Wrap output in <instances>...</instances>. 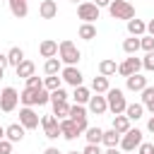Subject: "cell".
Here are the masks:
<instances>
[{
    "instance_id": "1",
    "label": "cell",
    "mask_w": 154,
    "mask_h": 154,
    "mask_svg": "<svg viewBox=\"0 0 154 154\" xmlns=\"http://www.w3.org/2000/svg\"><path fill=\"white\" fill-rule=\"evenodd\" d=\"M58 58H60L63 65H77V63L82 60V53H79V48H77L70 38H63V41L58 43Z\"/></svg>"
},
{
    "instance_id": "2",
    "label": "cell",
    "mask_w": 154,
    "mask_h": 154,
    "mask_svg": "<svg viewBox=\"0 0 154 154\" xmlns=\"http://www.w3.org/2000/svg\"><path fill=\"white\" fill-rule=\"evenodd\" d=\"M106 103H108V111L113 113V116H120V113H125V106H128V101H125V94H123V89H108L106 91Z\"/></svg>"
},
{
    "instance_id": "3",
    "label": "cell",
    "mask_w": 154,
    "mask_h": 154,
    "mask_svg": "<svg viewBox=\"0 0 154 154\" xmlns=\"http://www.w3.org/2000/svg\"><path fill=\"white\" fill-rule=\"evenodd\" d=\"M108 12H111L113 19H125V22H130V19L135 17V7H132L128 0H111Z\"/></svg>"
},
{
    "instance_id": "4",
    "label": "cell",
    "mask_w": 154,
    "mask_h": 154,
    "mask_svg": "<svg viewBox=\"0 0 154 154\" xmlns=\"http://www.w3.org/2000/svg\"><path fill=\"white\" fill-rule=\"evenodd\" d=\"M19 103V91L14 87H5L0 89V111L2 113H12Z\"/></svg>"
},
{
    "instance_id": "5",
    "label": "cell",
    "mask_w": 154,
    "mask_h": 154,
    "mask_svg": "<svg viewBox=\"0 0 154 154\" xmlns=\"http://www.w3.org/2000/svg\"><path fill=\"white\" fill-rule=\"evenodd\" d=\"M142 142H144L142 140V130H137V128H130L125 135H120V149L123 152H135Z\"/></svg>"
},
{
    "instance_id": "6",
    "label": "cell",
    "mask_w": 154,
    "mask_h": 154,
    "mask_svg": "<svg viewBox=\"0 0 154 154\" xmlns=\"http://www.w3.org/2000/svg\"><path fill=\"white\" fill-rule=\"evenodd\" d=\"M38 125L43 128V135H46L48 140H58V137H60V120H58L53 113L41 116V123H38Z\"/></svg>"
},
{
    "instance_id": "7",
    "label": "cell",
    "mask_w": 154,
    "mask_h": 154,
    "mask_svg": "<svg viewBox=\"0 0 154 154\" xmlns=\"http://www.w3.org/2000/svg\"><path fill=\"white\" fill-rule=\"evenodd\" d=\"M77 17L82 19V24H94V22L99 19V7H96L94 2L82 0V2L77 5Z\"/></svg>"
},
{
    "instance_id": "8",
    "label": "cell",
    "mask_w": 154,
    "mask_h": 154,
    "mask_svg": "<svg viewBox=\"0 0 154 154\" xmlns=\"http://www.w3.org/2000/svg\"><path fill=\"white\" fill-rule=\"evenodd\" d=\"M77 128H79V132H84L87 128H89V123H87V118H89V111L84 108V106H79V103H72L70 106V116H67Z\"/></svg>"
},
{
    "instance_id": "9",
    "label": "cell",
    "mask_w": 154,
    "mask_h": 154,
    "mask_svg": "<svg viewBox=\"0 0 154 154\" xmlns=\"http://www.w3.org/2000/svg\"><path fill=\"white\" fill-rule=\"evenodd\" d=\"M140 70H142V58H137V55H128V58L118 65V75H120V77L137 75Z\"/></svg>"
},
{
    "instance_id": "10",
    "label": "cell",
    "mask_w": 154,
    "mask_h": 154,
    "mask_svg": "<svg viewBox=\"0 0 154 154\" xmlns=\"http://www.w3.org/2000/svg\"><path fill=\"white\" fill-rule=\"evenodd\" d=\"M60 79H63L65 84H70V87H82L84 75L79 72V67H77V65H65V67L60 70Z\"/></svg>"
},
{
    "instance_id": "11",
    "label": "cell",
    "mask_w": 154,
    "mask_h": 154,
    "mask_svg": "<svg viewBox=\"0 0 154 154\" xmlns=\"http://www.w3.org/2000/svg\"><path fill=\"white\" fill-rule=\"evenodd\" d=\"M38 123H41V118H38V113L34 108H29V106L19 108V125L24 130H34V128H38Z\"/></svg>"
},
{
    "instance_id": "12",
    "label": "cell",
    "mask_w": 154,
    "mask_h": 154,
    "mask_svg": "<svg viewBox=\"0 0 154 154\" xmlns=\"http://www.w3.org/2000/svg\"><path fill=\"white\" fill-rule=\"evenodd\" d=\"M87 111H89V113H94V116H103V113L108 111L106 96H103V94H94V96L89 99V103H87Z\"/></svg>"
},
{
    "instance_id": "13",
    "label": "cell",
    "mask_w": 154,
    "mask_h": 154,
    "mask_svg": "<svg viewBox=\"0 0 154 154\" xmlns=\"http://www.w3.org/2000/svg\"><path fill=\"white\" fill-rule=\"evenodd\" d=\"M79 135H82V132H79V128H77L70 118H63V120H60V137H65V140H70V142H72V140H77Z\"/></svg>"
},
{
    "instance_id": "14",
    "label": "cell",
    "mask_w": 154,
    "mask_h": 154,
    "mask_svg": "<svg viewBox=\"0 0 154 154\" xmlns=\"http://www.w3.org/2000/svg\"><path fill=\"white\" fill-rule=\"evenodd\" d=\"M38 53H41V58H58V41H53V38H43L41 43H38Z\"/></svg>"
},
{
    "instance_id": "15",
    "label": "cell",
    "mask_w": 154,
    "mask_h": 154,
    "mask_svg": "<svg viewBox=\"0 0 154 154\" xmlns=\"http://www.w3.org/2000/svg\"><path fill=\"white\" fill-rule=\"evenodd\" d=\"M38 14H41V19H53V17H58V2H55V0H41Z\"/></svg>"
},
{
    "instance_id": "16",
    "label": "cell",
    "mask_w": 154,
    "mask_h": 154,
    "mask_svg": "<svg viewBox=\"0 0 154 154\" xmlns=\"http://www.w3.org/2000/svg\"><path fill=\"white\" fill-rule=\"evenodd\" d=\"M24 132H26V130H24L19 123H12V125L5 128V140H10L12 144H14V142H22V140H24Z\"/></svg>"
},
{
    "instance_id": "17",
    "label": "cell",
    "mask_w": 154,
    "mask_h": 154,
    "mask_svg": "<svg viewBox=\"0 0 154 154\" xmlns=\"http://www.w3.org/2000/svg\"><path fill=\"white\" fill-rule=\"evenodd\" d=\"M7 5H10L12 17H17V19H24V17L29 14V5H26V0H7Z\"/></svg>"
},
{
    "instance_id": "18",
    "label": "cell",
    "mask_w": 154,
    "mask_h": 154,
    "mask_svg": "<svg viewBox=\"0 0 154 154\" xmlns=\"http://www.w3.org/2000/svg\"><path fill=\"white\" fill-rule=\"evenodd\" d=\"M125 87L130 89V91H142L144 87H147V77L144 75H130V77H125Z\"/></svg>"
},
{
    "instance_id": "19",
    "label": "cell",
    "mask_w": 154,
    "mask_h": 154,
    "mask_svg": "<svg viewBox=\"0 0 154 154\" xmlns=\"http://www.w3.org/2000/svg\"><path fill=\"white\" fill-rule=\"evenodd\" d=\"M128 34L140 38V36H144V34H147V24H144L142 19H135V17H132V19L128 22Z\"/></svg>"
},
{
    "instance_id": "20",
    "label": "cell",
    "mask_w": 154,
    "mask_h": 154,
    "mask_svg": "<svg viewBox=\"0 0 154 154\" xmlns=\"http://www.w3.org/2000/svg\"><path fill=\"white\" fill-rule=\"evenodd\" d=\"M72 99H75V103H79V106H84V103H89V99H91V89L89 87H75V91H72Z\"/></svg>"
},
{
    "instance_id": "21",
    "label": "cell",
    "mask_w": 154,
    "mask_h": 154,
    "mask_svg": "<svg viewBox=\"0 0 154 154\" xmlns=\"http://www.w3.org/2000/svg\"><path fill=\"white\" fill-rule=\"evenodd\" d=\"M140 94H142V101L140 103L144 106V111H149L154 116V87H144Z\"/></svg>"
},
{
    "instance_id": "22",
    "label": "cell",
    "mask_w": 154,
    "mask_h": 154,
    "mask_svg": "<svg viewBox=\"0 0 154 154\" xmlns=\"http://www.w3.org/2000/svg\"><path fill=\"white\" fill-rule=\"evenodd\" d=\"M34 70H36V65H34L31 60H26V58H24V60H22V63H19V65L14 67V72H17V77H22V79H26V77H31V75H34Z\"/></svg>"
},
{
    "instance_id": "23",
    "label": "cell",
    "mask_w": 154,
    "mask_h": 154,
    "mask_svg": "<svg viewBox=\"0 0 154 154\" xmlns=\"http://www.w3.org/2000/svg\"><path fill=\"white\" fill-rule=\"evenodd\" d=\"M5 55H7V65H12V67H17V65L24 60V51H22L19 46H12Z\"/></svg>"
},
{
    "instance_id": "24",
    "label": "cell",
    "mask_w": 154,
    "mask_h": 154,
    "mask_svg": "<svg viewBox=\"0 0 154 154\" xmlns=\"http://www.w3.org/2000/svg\"><path fill=\"white\" fill-rule=\"evenodd\" d=\"M118 72V65H116V60H111V58H103L101 63H99V75H103V77H111V75H116Z\"/></svg>"
},
{
    "instance_id": "25",
    "label": "cell",
    "mask_w": 154,
    "mask_h": 154,
    "mask_svg": "<svg viewBox=\"0 0 154 154\" xmlns=\"http://www.w3.org/2000/svg\"><path fill=\"white\" fill-rule=\"evenodd\" d=\"M125 116H128L130 123H132V120H140V118L144 116V106H142V103H128V106H125Z\"/></svg>"
},
{
    "instance_id": "26",
    "label": "cell",
    "mask_w": 154,
    "mask_h": 154,
    "mask_svg": "<svg viewBox=\"0 0 154 154\" xmlns=\"http://www.w3.org/2000/svg\"><path fill=\"white\" fill-rule=\"evenodd\" d=\"M113 130H116L118 135H125V132L130 130V120H128V116H125V113L113 116Z\"/></svg>"
},
{
    "instance_id": "27",
    "label": "cell",
    "mask_w": 154,
    "mask_h": 154,
    "mask_svg": "<svg viewBox=\"0 0 154 154\" xmlns=\"http://www.w3.org/2000/svg\"><path fill=\"white\" fill-rule=\"evenodd\" d=\"M91 89H94V94H106V91L111 89V84H108V77H103V75L94 77V79H91Z\"/></svg>"
},
{
    "instance_id": "28",
    "label": "cell",
    "mask_w": 154,
    "mask_h": 154,
    "mask_svg": "<svg viewBox=\"0 0 154 154\" xmlns=\"http://www.w3.org/2000/svg\"><path fill=\"white\" fill-rule=\"evenodd\" d=\"M101 144H106V149H108V147H118V144H120V135H118L113 128H111V130H103Z\"/></svg>"
},
{
    "instance_id": "29",
    "label": "cell",
    "mask_w": 154,
    "mask_h": 154,
    "mask_svg": "<svg viewBox=\"0 0 154 154\" xmlns=\"http://www.w3.org/2000/svg\"><path fill=\"white\" fill-rule=\"evenodd\" d=\"M60 70H63L60 58H48V60L43 63V72H46V75H60Z\"/></svg>"
},
{
    "instance_id": "30",
    "label": "cell",
    "mask_w": 154,
    "mask_h": 154,
    "mask_svg": "<svg viewBox=\"0 0 154 154\" xmlns=\"http://www.w3.org/2000/svg\"><path fill=\"white\" fill-rule=\"evenodd\" d=\"M36 91H38V89H26V87H24V91L19 94V103H22V106H29V108L36 106Z\"/></svg>"
},
{
    "instance_id": "31",
    "label": "cell",
    "mask_w": 154,
    "mask_h": 154,
    "mask_svg": "<svg viewBox=\"0 0 154 154\" xmlns=\"http://www.w3.org/2000/svg\"><path fill=\"white\" fill-rule=\"evenodd\" d=\"M84 137H87V144H101L103 130H101V128H87V130H84Z\"/></svg>"
},
{
    "instance_id": "32",
    "label": "cell",
    "mask_w": 154,
    "mask_h": 154,
    "mask_svg": "<svg viewBox=\"0 0 154 154\" xmlns=\"http://www.w3.org/2000/svg\"><path fill=\"white\" fill-rule=\"evenodd\" d=\"M123 51H125L128 55H137V51H140V38H137V36L125 38V41H123Z\"/></svg>"
},
{
    "instance_id": "33",
    "label": "cell",
    "mask_w": 154,
    "mask_h": 154,
    "mask_svg": "<svg viewBox=\"0 0 154 154\" xmlns=\"http://www.w3.org/2000/svg\"><path fill=\"white\" fill-rule=\"evenodd\" d=\"M53 116H55L58 120L67 118V116H70V103H67V101H58V103H53Z\"/></svg>"
},
{
    "instance_id": "34",
    "label": "cell",
    "mask_w": 154,
    "mask_h": 154,
    "mask_svg": "<svg viewBox=\"0 0 154 154\" xmlns=\"http://www.w3.org/2000/svg\"><path fill=\"white\" fill-rule=\"evenodd\" d=\"M79 38L94 41V38H96V26H94V24H82V26H79Z\"/></svg>"
},
{
    "instance_id": "35",
    "label": "cell",
    "mask_w": 154,
    "mask_h": 154,
    "mask_svg": "<svg viewBox=\"0 0 154 154\" xmlns=\"http://www.w3.org/2000/svg\"><path fill=\"white\" fill-rule=\"evenodd\" d=\"M60 77L58 75H46L43 77V89H48V91H55V89H60Z\"/></svg>"
},
{
    "instance_id": "36",
    "label": "cell",
    "mask_w": 154,
    "mask_h": 154,
    "mask_svg": "<svg viewBox=\"0 0 154 154\" xmlns=\"http://www.w3.org/2000/svg\"><path fill=\"white\" fill-rule=\"evenodd\" d=\"M140 51H144V53H152V51H154V36H149V34L140 36Z\"/></svg>"
},
{
    "instance_id": "37",
    "label": "cell",
    "mask_w": 154,
    "mask_h": 154,
    "mask_svg": "<svg viewBox=\"0 0 154 154\" xmlns=\"http://www.w3.org/2000/svg\"><path fill=\"white\" fill-rule=\"evenodd\" d=\"M48 101H51V91H48V89H43V87H41V89H38V91H36V106H46V103H48Z\"/></svg>"
},
{
    "instance_id": "38",
    "label": "cell",
    "mask_w": 154,
    "mask_h": 154,
    "mask_svg": "<svg viewBox=\"0 0 154 154\" xmlns=\"http://www.w3.org/2000/svg\"><path fill=\"white\" fill-rule=\"evenodd\" d=\"M70 99V94L60 87V89H55V91H51V103H58V101H67Z\"/></svg>"
},
{
    "instance_id": "39",
    "label": "cell",
    "mask_w": 154,
    "mask_h": 154,
    "mask_svg": "<svg viewBox=\"0 0 154 154\" xmlns=\"http://www.w3.org/2000/svg\"><path fill=\"white\" fill-rule=\"evenodd\" d=\"M24 82H26V89H41V87H43V79H41L38 75H31V77H26Z\"/></svg>"
},
{
    "instance_id": "40",
    "label": "cell",
    "mask_w": 154,
    "mask_h": 154,
    "mask_svg": "<svg viewBox=\"0 0 154 154\" xmlns=\"http://www.w3.org/2000/svg\"><path fill=\"white\" fill-rule=\"evenodd\" d=\"M142 70L154 72V51H152V53H144V58H142Z\"/></svg>"
},
{
    "instance_id": "41",
    "label": "cell",
    "mask_w": 154,
    "mask_h": 154,
    "mask_svg": "<svg viewBox=\"0 0 154 154\" xmlns=\"http://www.w3.org/2000/svg\"><path fill=\"white\" fill-rule=\"evenodd\" d=\"M135 152H137V154H154V144H152V142H142Z\"/></svg>"
},
{
    "instance_id": "42",
    "label": "cell",
    "mask_w": 154,
    "mask_h": 154,
    "mask_svg": "<svg viewBox=\"0 0 154 154\" xmlns=\"http://www.w3.org/2000/svg\"><path fill=\"white\" fill-rule=\"evenodd\" d=\"M0 154H12V142L10 140H0Z\"/></svg>"
},
{
    "instance_id": "43",
    "label": "cell",
    "mask_w": 154,
    "mask_h": 154,
    "mask_svg": "<svg viewBox=\"0 0 154 154\" xmlns=\"http://www.w3.org/2000/svg\"><path fill=\"white\" fill-rule=\"evenodd\" d=\"M82 154H103V152H101L99 144H87V147L82 149Z\"/></svg>"
},
{
    "instance_id": "44",
    "label": "cell",
    "mask_w": 154,
    "mask_h": 154,
    "mask_svg": "<svg viewBox=\"0 0 154 154\" xmlns=\"http://www.w3.org/2000/svg\"><path fill=\"white\" fill-rule=\"evenodd\" d=\"M94 5L101 10V7H108V5H111V0H94Z\"/></svg>"
},
{
    "instance_id": "45",
    "label": "cell",
    "mask_w": 154,
    "mask_h": 154,
    "mask_svg": "<svg viewBox=\"0 0 154 154\" xmlns=\"http://www.w3.org/2000/svg\"><path fill=\"white\" fill-rule=\"evenodd\" d=\"M147 34H149V36H154V19H149V22H147Z\"/></svg>"
},
{
    "instance_id": "46",
    "label": "cell",
    "mask_w": 154,
    "mask_h": 154,
    "mask_svg": "<svg viewBox=\"0 0 154 154\" xmlns=\"http://www.w3.org/2000/svg\"><path fill=\"white\" fill-rule=\"evenodd\" d=\"M0 67H2V70L7 67V55H5V53H0Z\"/></svg>"
},
{
    "instance_id": "47",
    "label": "cell",
    "mask_w": 154,
    "mask_h": 154,
    "mask_svg": "<svg viewBox=\"0 0 154 154\" xmlns=\"http://www.w3.org/2000/svg\"><path fill=\"white\" fill-rule=\"evenodd\" d=\"M43 154H63V152H60V149H58V147H48V149H46V152H43Z\"/></svg>"
},
{
    "instance_id": "48",
    "label": "cell",
    "mask_w": 154,
    "mask_h": 154,
    "mask_svg": "<svg viewBox=\"0 0 154 154\" xmlns=\"http://www.w3.org/2000/svg\"><path fill=\"white\" fill-rule=\"evenodd\" d=\"M147 130H149V132H154V116L147 120Z\"/></svg>"
},
{
    "instance_id": "49",
    "label": "cell",
    "mask_w": 154,
    "mask_h": 154,
    "mask_svg": "<svg viewBox=\"0 0 154 154\" xmlns=\"http://www.w3.org/2000/svg\"><path fill=\"white\" fill-rule=\"evenodd\" d=\"M103 154H120V152H118V147H108Z\"/></svg>"
},
{
    "instance_id": "50",
    "label": "cell",
    "mask_w": 154,
    "mask_h": 154,
    "mask_svg": "<svg viewBox=\"0 0 154 154\" xmlns=\"http://www.w3.org/2000/svg\"><path fill=\"white\" fill-rule=\"evenodd\" d=\"M0 140H5V128L0 125Z\"/></svg>"
},
{
    "instance_id": "51",
    "label": "cell",
    "mask_w": 154,
    "mask_h": 154,
    "mask_svg": "<svg viewBox=\"0 0 154 154\" xmlns=\"http://www.w3.org/2000/svg\"><path fill=\"white\" fill-rule=\"evenodd\" d=\"M2 75H5V70H2V67H0V79H2Z\"/></svg>"
},
{
    "instance_id": "52",
    "label": "cell",
    "mask_w": 154,
    "mask_h": 154,
    "mask_svg": "<svg viewBox=\"0 0 154 154\" xmlns=\"http://www.w3.org/2000/svg\"><path fill=\"white\" fill-rule=\"evenodd\" d=\"M67 154H82V152H67Z\"/></svg>"
},
{
    "instance_id": "53",
    "label": "cell",
    "mask_w": 154,
    "mask_h": 154,
    "mask_svg": "<svg viewBox=\"0 0 154 154\" xmlns=\"http://www.w3.org/2000/svg\"><path fill=\"white\" fill-rule=\"evenodd\" d=\"M70 2H77V5H79V2H82V0H70Z\"/></svg>"
},
{
    "instance_id": "54",
    "label": "cell",
    "mask_w": 154,
    "mask_h": 154,
    "mask_svg": "<svg viewBox=\"0 0 154 154\" xmlns=\"http://www.w3.org/2000/svg\"><path fill=\"white\" fill-rule=\"evenodd\" d=\"M125 154H137V152H125Z\"/></svg>"
},
{
    "instance_id": "55",
    "label": "cell",
    "mask_w": 154,
    "mask_h": 154,
    "mask_svg": "<svg viewBox=\"0 0 154 154\" xmlns=\"http://www.w3.org/2000/svg\"><path fill=\"white\" fill-rule=\"evenodd\" d=\"M152 144H154V142H152Z\"/></svg>"
}]
</instances>
